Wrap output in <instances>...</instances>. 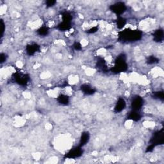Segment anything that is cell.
<instances>
[{"label":"cell","instance_id":"cell-27","mask_svg":"<svg viewBox=\"0 0 164 164\" xmlns=\"http://www.w3.org/2000/svg\"><path fill=\"white\" fill-rule=\"evenodd\" d=\"M155 148V147H154L153 145L149 144V146L146 148V153H149V152L153 151V149H154Z\"/></svg>","mask_w":164,"mask_h":164},{"label":"cell","instance_id":"cell-4","mask_svg":"<svg viewBox=\"0 0 164 164\" xmlns=\"http://www.w3.org/2000/svg\"><path fill=\"white\" fill-rule=\"evenodd\" d=\"M12 78L14 82L21 86H26L30 80V76L26 74L16 72L14 74Z\"/></svg>","mask_w":164,"mask_h":164},{"label":"cell","instance_id":"cell-21","mask_svg":"<svg viewBox=\"0 0 164 164\" xmlns=\"http://www.w3.org/2000/svg\"><path fill=\"white\" fill-rule=\"evenodd\" d=\"M159 59L155 56H149L147 58V63L148 64H155L159 63Z\"/></svg>","mask_w":164,"mask_h":164},{"label":"cell","instance_id":"cell-22","mask_svg":"<svg viewBox=\"0 0 164 164\" xmlns=\"http://www.w3.org/2000/svg\"><path fill=\"white\" fill-rule=\"evenodd\" d=\"M57 2L54 1V0H48V1L46 2V5L47 7H52Z\"/></svg>","mask_w":164,"mask_h":164},{"label":"cell","instance_id":"cell-19","mask_svg":"<svg viewBox=\"0 0 164 164\" xmlns=\"http://www.w3.org/2000/svg\"><path fill=\"white\" fill-rule=\"evenodd\" d=\"M37 32L40 36H46L49 33V30L46 26H42L37 30Z\"/></svg>","mask_w":164,"mask_h":164},{"label":"cell","instance_id":"cell-9","mask_svg":"<svg viewBox=\"0 0 164 164\" xmlns=\"http://www.w3.org/2000/svg\"><path fill=\"white\" fill-rule=\"evenodd\" d=\"M126 106V103L125 100L123 98H119L117 100L116 104H115V108H114V112L115 113H120L122 111H123Z\"/></svg>","mask_w":164,"mask_h":164},{"label":"cell","instance_id":"cell-5","mask_svg":"<svg viewBox=\"0 0 164 164\" xmlns=\"http://www.w3.org/2000/svg\"><path fill=\"white\" fill-rule=\"evenodd\" d=\"M110 9L117 16H120L126 11L127 7L123 2H117L112 5L110 7Z\"/></svg>","mask_w":164,"mask_h":164},{"label":"cell","instance_id":"cell-2","mask_svg":"<svg viewBox=\"0 0 164 164\" xmlns=\"http://www.w3.org/2000/svg\"><path fill=\"white\" fill-rule=\"evenodd\" d=\"M127 69V64L126 62V56L124 54H120L115 59V65L112 69V72L117 74L120 72H124Z\"/></svg>","mask_w":164,"mask_h":164},{"label":"cell","instance_id":"cell-8","mask_svg":"<svg viewBox=\"0 0 164 164\" xmlns=\"http://www.w3.org/2000/svg\"><path fill=\"white\" fill-rule=\"evenodd\" d=\"M39 50L40 46L35 43L30 44L26 46V52L29 56L34 55L36 53L39 51Z\"/></svg>","mask_w":164,"mask_h":164},{"label":"cell","instance_id":"cell-7","mask_svg":"<svg viewBox=\"0 0 164 164\" xmlns=\"http://www.w3.org/2000/svg\"><path fill=\"white\" fill-rule=\"evenodd\" d=\"M143 105L144 99L141 96H135L134 98H133L131 103V107L132 108V110L140 111L142 109Z\"/></svg>","mask_w":164,"mask_h":164},{"label":"cell","instance_id":"cell-16","mask_svg":"<svg viewBox=\"0 0 164 164\" xmlns=\"http://www.w3.org/2000/svg\"><path fill=\"white\" fill-rule=\"evenodd\" d=\"M71 28V23L65 22L60 23L57 26V29L62 32H65L67 30H69Z\"/></svg>","mask_w":164,"mask_h":164},{"label":"cell","instance_id":"cell-15","mask_svg":"<svg viewBox=\"0 0 164 164\" xmlns=\"http://www.w3.org/2000/svg\"><path fill=\"white\" fill-rule=\"evenodd\" d=\"M97 68H98L99 70L103 71V72L107 71V66L104 59L101 58L98 59V62H97Z\"/></svg>","mask_w":164,"mask_h":164},{"label":"cell","instance_id":"cell-14","mask_svg":"<svg viewBox=\"0 0 164 164\" xmlns=\"http://www.w3.org/2000/svg\"><path fill=\"white\" fill-rule=\"evenodd\" d=\"M90 140V134L88 131L83 132L80 137V146L82 148Z\"/></svg>","mask_w":164,"mask_h":164},{"label":"cell","instance_id":"cell-17","mask_svg":"<svg viewBox=\"0 0 164 164\" xmlns=\"http://www.w3.org/2000/svg\"><path fill=\"white\" fill-rule=\"evenodd\" d=\"M62 22L65 23H71L72 19V16L71 14L69 12H64L62 14Z\"/></svg>","mask_w":164,"mask_h":164},{"label":"cell","instance_id":"cell-23","mask_svg":"<svg viewBox=\"0 0 164 164\" xmlns=\"http://www.w3.org/2000/svg\"><path fill=\"white\" fill-rule=\"evenodd\" d=\"M73 47L75 50H77V51H80L82 49V46L81 44L80 43V42H75L73 44Z\"/></svg>","mask_w":164,"mask_h":164},{"label":"cell","instance_id":"cell-24","mask_svg":"<svg viewBox=\"0 0 164 164\" xmlns=\"http://www.w3.org/2000/svg\"><path fill=\"white\" fill-rule=\"evenodd\" d=\"M7 57L5 53H1V54H0V63H4L7 60Z\"/></svg>","mask_w":164,"mask_h":164},{"label":"cell","instance_id":"cell-3","mask_svg":"<svg viewBox=\"0 0 164 164\" xmlns=\"http://www.w3.org/2000/svg\"><path fill=\"white\" fill-rule=\"evenodd\" d=\"M164 142V136H163V130L162 129L159 131H157L151 138L149 141V144L153 145L154 147L157 145L163 144Z\"/></svg>","mask_w":164,"mask_h":164},{"label":"cell","instance_id":"cell-10","mask_svg":"<svg viewBox=\"0 0 164 164\" xmlns=\"http://www.w3.org/2000/svg\"><path fill=\"white\" fill-rule=\"evenodd\" d=\"M80 89L82 90V92L85 95L87 96H90L92 95L96 92V90L94 89L92 87H91L90 85L88 84H83L80 87Z\"/></svg>","mask_w":164,"mask_h":164},{"label":"cell","instance_id":"cell-25","mask_svg":"<svg viewBox=\"0 0 164 164\" xmlns=\"http://www.w3.org/2000/svg\"><path fill=\"white\" fill-rule=\"evenodd\" d=\"M98 26H94V27H92V28H90L89 29V30H87V33H90V34H92V33H96L97 31H98Z\"/></svg>","mask_w":164,"mask_h":164},{"label":"cell","instance_id":"cell-18","mask_svg":"<svg viewBox=\"0 0 164 164\" xmlns=\"http://www.w3.org/2000/svg\"><path fill=\"white\" fill-rule=\"evenodd\" d=\"M116 24H117V26L118 28L122 29L126 25V19L123 17L118 16V18L116 21Z\"/></svg>","mask_w":164,"mask_h":164},{"label":"cell","instance_id":"cell-20","mask_svg":"<svg viewBox=\"0 0 164 164\" xmlns=\"http://www.w3.org/2000/svg\"><path fill=\"white\" fill-rule=\"evenodd\" d=\"M153 98L156 99H159L163 101L164 99V95L163 91H157V92H155L153 95Z\"/></svg>","mask_w":164,"mask_h":164},{"label":"cell","instance_id":"cell-11","mask_svg":"<svg viewBox=\"0 0 164 164\" xmlns=\"http://www.w3.org/2000/svg\"><path fill=\"white\" fill-rule=\"evenodd\" d=\"M127 118L135 121V122H138L142 119V115L141 113H139V111L131 110L127 115Z\"/></svg>","mask_w":164,"mask_h":164},{"label":"cell","instance_id":"cell-6","mask_svg":"<svg viewBox=\"0 0 164 164\" xmlns=\"http://www.w3.org/2000/svg\"><path fill=\"white\" fill-rule=\"evenodd\" d=\"M83 151L82 149V147L79 145V146L71 149L65 155L64 158L69 159H76V158L80 157L83 155Z\"/></svg>","mask_w":164,"mask_h":164},{"label":"cell","instance_id":"cell-12","mask_svg":"<svg viewBox=\"0 0 164 164\" xmlns=\"http://www.w3.org/2000/svg\"><path fill=\"white\" fill-rule=\"evenodd\" d=\"M164 39V33L162 29H158L153 33V40L156 42H161Z\"/></svg>","mask_w":164,"mask_h":164},{"label":"cell","instance_id":"cell-26","mask_svg":"<svg viewBox=\"0 0 164 164\" xmlns=\"http://www.w3.org/2000/svg\"><path fill=\"white\" fill-rule=\"evenodd\" d=\"M1 25H2V37H3L5 30V23L2 19L1 20Z\"/></svg>","mask_w":164,"mask_h":164},{"label":"cell","instance_id":"cell-13","mask_svg":"<svg viewBox=\"0 0 164 164\" xmlns=\"http://www.w3.org/2000/svg\"><path fill=\"white\" fill-rule=\"evenodd\" d=\"M57 100L59 104L64 105V106L68 105L69 104V102H70L69 96H68L67 95H64V94L59 95L58 96Z\"/></svg>","mask_w":164,"mask_h":164},{"label":"cell","instance_id":"cell-1","mask_svg":"<svg viewBox=\"0 0 164 164\" xmlns=\"http://www.w3.org/2000/svg\"><path fill=\"white\" fill-rule=\"evenodd\" d=\"M142 32L138 30L126 29L119 33V40L123 42H134L141 40Z\"/></svg>","mask_w":164,"mask_h":164}]
</instances>
